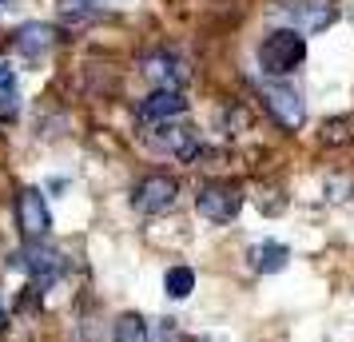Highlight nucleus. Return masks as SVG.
<instances>
[{
  "label": "nucleus",
  "mask_w": 354,
  "mask_h": 342,
  "mask_svg": "<svg viewBox=\"0 0 354 342\" xmlns=\"http://www.w3.org/2000/svg\"><path fill=\"white\" fill-rule=\"evenodd\" d=\"M52 44H56V28H52V24H40V20L20 24L17 36H12V48L24 52V56H40V52H48Z\"/></svg>",
  "instance_id": "9b49d317"
},
{
  "label": "nucleus",
  "mask_w": 354,
  "mask_h": 342,
  "mask_svg": "<svg viewBox=\"0 0 354 342\" xmlns=\"http://www.w3.org/2000/svg\"><path fill=\"white\" fill-rule=\"evenodd\" d=\"M17 227H20V235H24L28 243H40V239H48L52 215H48V203H44V191H36V187H24V191L17 196Z\"/></svg>",
  "instance_id": "423d86ee"
},
{
  "label": "nucleus",
  "mask_w": 354,
  "mask_h": 342,
  "mask_svg": "<svg viewBox=\"0 0 354 342\" xmlns=\"http://www.w3.org/2000/svg\"><path fill=\"white\" fill-rule=\"evenodd\" d=\"M243 207V187L231 180H211L195 191V211L211 223H231Z\"/></svg>",
  "instance_id": "7ed1b4c3"
},
{
  "label": "nucleus",
  "mask_w": 354,
  "mask_h": 342,
  "mask_svg": "<svg viewBox=\"0 0 354 342\" xmlns=\"http://www.w3.org/2000/svg\"><path fill=\"white\" fill-rule=\"evenodd\" d=\"M147 342H179V323L176 319H160L156 330H147Z\"/></svg>",
  "instance_id": "a211bd4d"
},
{
  "label": "nucleus",
  "mask_w": 354,
  "mask_h": 342,
  "mask_svg": "<svg viewBox=\"0 0 354 342\" xmlns=\"http://www.w3.org/2000/svg\"><path fill=\"white\" fill-rule=\"evenodd\" d=\"M183 112H187V99H183V92H176V88H156V92L136 108V115H140L144 124H151V128L171 124V120H179Z\"/></svg>",
  "instance_id": "1a4fd4ad"
},
{
  "label": "nucleus",
  "mask_w": 354,
  "mask_h": 342,
  "mask_svg": "<svg viewBox=\"0 0 354 342\" xmlns=\"http://www.w3.org/2000/svg\"><path fill=\"white\" fill-rule=\"evenodd\" d=\"M4 326H8V314H4V307H0V330H4Z\"/></svg>",
  "instance_id": "6ab92c4d"
},
{
  "label": "nucleus",
  "mask_w": 354,
  "mask_h": 342,
  "mask_svg": "<svg viewBox=\"0 0 354 342\" xmlns=\"http://www.w3.org/2000/svg\"><path fill=\"white\" fill-rule=\"evenodd\" d=\"M4 263L17 267V271H28V275H32V291H40V294L64 275V255H60L56 247H48L44 239H40V243H28L24 251H12Z\"/></svg>",
  "instance_id": "f03ea898"
},
{
  "label": "nucleus",
  "mask_w": 354,
  "mask_h": 342,
  "mask_svg": "<svg viewBox=\"0 0 354 342\" xmlns=\"http://www.w3.org/2000/svg\"><path fill=\"white\" fill-rule=\"evenodd\" d=\"M179 183L171 175H144V180L131 187V207L140 215H160L167 207H176Z\"/></svg>",
  "instance_id": "6e6552de"
},
{
  "label": "nucleus",
  "mask_w": 354,
  "mask_h": 342,
  "mask_svg": "<svg viewBox=\"0 0 354 342\" xmlns=\"http://www.w3.org/2000/svg\"><path fill=\"white\" fill-rule=\"evenodd\" d=\"M115 342H147L144 314H136V310L120 314V319H115Z\"/></svg>",
  "instance_id": "2eb2a0df"
},
{
  "label": "nucleus",
  "mask_w": 354,
  "mask_h": 342,
  "mask_svg": "<svg viewBox=\"0 0 354 342\" xmlns=\"http://www.w3.org/2000/svg\"><path fill=\"white\" fill-rule=\"evenodd\" d=\"M147 144L156 147V151H163V155H176V160L192 163L203 155V140H199V131L187 128V124H179V120H171V124H160V128L147 135Z\"/></svg>",
  "instance_id": "20e7f679"
},
{
  "label": "nucleus",
  "mask_w": 354,
  "mask_h": 342,
  "mask_svg": "<svg viewBox=\"0 0 354 342\" xmlns=\"http://www.w3.org/2000/svg\"><path fill=\"white\" fill-rule=\"evenodd\" d=\"M259 68L267 72V76H290V72H299L306 60V36L295 32V28H279V32L263 36V44H259Z\"/></svg>",
  "instance_id": "f257e3e1"
},
{
  "label": "nucleus",
  "mask_w": 354,
  "mask_h": 342,
  "mask_svg": "<svg viewBox=\"0 0 354 342\" xmlns=\"http://www.w3.org/2000/svg\"><path fill=\"white\" fill-rule=\"evenodd\" d=\"M195 291V271L192 267H171L167 275H163V294L167 298H187Z\"/></svg>",
  "instance_id": "4468645a"
},
{
  "label": "nucleus",
  "mask_w": 354,
  "mask_h": 342,
  "mask_svg": "<svg viewBox=\"0 0 354 342\" xmlns=\"http://www.w3.org/2000/svg\"><path fill=\"white\" fill-rule=\"evenodd\" d=\"M60 4V12H64L68 20H84L96 12V0H56Z\"/></svg>",
  "instance_id": "f3484780"
},
{
  "label": "nucleus",
  "mask_w": 354,
  "mask_h": 342,
  "mask_svg": "<svg viewBox=\"0 0 354 342\" xmlns=\"http://www.w3.org/2000/svg\"><path fill=\"white\" fill-rule=\"evenodd\" d=\"M144 76L156 80L160 88H176L179 92V84L187 80V64L179 60L176 52H151V56L144 60Z\"/></svg>",
  "instance_id": "9d476101"
},
{
  "label": "nucleus",
  "mask_w": 354,
  "mask_h": 342,
  "mask_svg": "<svg viewBox=\"0 0 354 342\" xmlns=\"http://www.w3.org/2000/svg\"><path fill=\"white\" fill-rule=\"evenodd\" d=\"M283 17L295 32H326L338 20L335 0H283Z\"/></svg>",
  "instance_id": "0eeeda50"
},
{
  "label": "nucleus",
  "mask_w": 354,
  "mask_h": 342,
  "mask_svg": "<svg viewBox=\"0 0 354 342\" xmlns=\"http://www.w3.org/2000/svg\"><path fill=\"white\" fill-rule=\"evenodd\" d=\"M20 115V96L17 88H0V124H12Z\"/></svg>",
  "instance_id": "dca6fc26"
},
{
  "label": "nucleus",
  "mask_w": 354,
  "mask_h": 342,
  "mask_svg": "<svg viewBox=\"0 0 354 342\" xmlns=\"http://www.w3.org/2000/svg\"><path fill=\"white\" fill-rule=\"evenodd\" d=\"M259 96H263V108L271 112V120L279 124V128H287V131L303 128L306 108H303V96H299L290 84H263Z\"/></svg>",
  "instance_id": "39448f33"
},
{
  "label": "nucleus",
  "mask_w": 354,
  "mask_h": 342,
  "mask_svg": "<svg viewBox=\"0 0 354 342\" xmlns=\"http://www.w3.org/2000/svg\"><path fill=\"white\" fill-rule=\"evenodd\" d=\"M319 140H322L326 147H342V144H351V140H354V115H330V120L322 124Z\"/></svg>",
  "instance_id": "ddd939ff"
},
{
  "label": "nucleus",
  "mask_w": 354,
  "mask_h": 342,
  "mask_svg": "<svg viewBox=\"0 0 354 342\" xmlns=\"http://www.w3.org/2000/svg\"><path fill=\"white\" fill-rule=\"evenodd\" d=\"M0 12H4V0H0Z\"/></svg>",
  "instance_id": "aec40b11"
},
{
  "label": "nucleus",
  "mask_w": 354,
  "mask_h": 342,
  "mask_svg": "<svg viewBox=\"0 0 354 342\" xmlns=\"http://www.w3.org/2000/svg\"><path fill=\"white\" fill-rule=\"evenodd\" d=\"M247 259H251V271H259V275H279L287 267L290 251L283 243H255L247 251Z\"/></svg>",
  "instance_id": "f8f14e48"
}]
</instances>
